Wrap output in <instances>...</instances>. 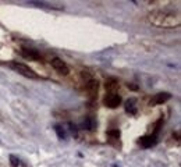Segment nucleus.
Masks as SVG:
<instances>
[{
	"label": "nucleus",
	"instance_id": "obj_1",
	"mask_svg": "<svg viewBox=\"0 0 181 167\" xmlns=\"http://www.w3.org/2000/svg\"><path fill=\"white\" fill-rule=\"evenodd\" d=\"M148 20L150 24H153L160 28H174L181 24V16L178 11L170 10H156L149 13Z\"/></svg>",
	"mask_w": 181,
	"mask_h": 167
},
{
	"label": "nucleus",
	"instance_id": "obj_2",
	"mask_svg": "<svg viewBox=\"0 0 181 167\" xmlns=\"http://www.w3.org/2000/svg\"><path fill=\"white\" fill-rule=\"evenodd\" d=\"M10 67L14 70V71H17L18 74H21V75H24V77H27V78H31V79H38L39 78V75H38L32 68H29L28 66H25V64H22V63H18V61H11L10 63Z\"/></svg>",
	"mask_w": 181,
	"mask_h": 167
},
{
	"label": "nucleus",
	"instance_id": "obj_3",
	"mask_svg": "<svg viewBox=\"0 0 181 167\" xmlns=\"http://www.w3.org/2000/svg\"><path fill=\"white\" fill-rule=\"evenodd\" d=\"M52 67L60 74V75H68L70 70L67 67V64L59 57H53L52 59Z\"/></svg>",
	"mask_w": 181,
	"mask_h": 167
},
{
	"label": "nucleus",
	"instance_id": "obj_4",
	"mask_svg": "<svg viewBox=\"0 0 181 167\" xmlns=\"http://www.w3.org/2000/svg\"><path fill=\"white\" fill-rule=\"evenodd\" d=\"M98 89H99V81L98 79H89L86 82V93L90 99L93 100L98 95Z\"/></svg>",
	"mask_w": 181,
	"mask_h": 167
},
{
	"label": "nucleus",
	"instance_id": "obj_5",
	"mask_svg": "<svg viewBox=\"0 0 181 167\" xmlns=\"http://www.w3.org/2000/svg\"><path fill=\"white\" fill-rule=\"evenodd\" d=\"M105 104L107 107H110V109H116V107H118L121 104V98L116 93H109L105 98Z\"/></svg>",
	"mask_w": 181,
	"mask_h": 167
},
{
	"label": "nucleus",
	"instance_id": "obj_6",
	"mask_svg": "<svg viewBox=\"0 0 181 167\" xmlns=\"http://www.w3.org/2000/svg\"><path fill=\"white\" fill-rule=\"evenodd\" d=\"M139 145L145 148V149H148V148H152V146L156 145V142H157V136L155 135H145L142 138H139Z\"/></svg>",
	"mask_w": 181,
	"mask_h": 167
},
{
	"label": "nucleus",
	"instance_id": "obj_7",
	"mask_svg": "<svg viewBox=\"0 0 181 167\" xmlns=\"http://www.w3.org/2000/svg\"><path fill=\"white\" fill-rule=\"evenodd\" d=\"M170 98H171V93H169V92H160V93H156L152 98L150 104H163L170 99Z\"/></svg>",
	"mask_w": 181,
	"mask_h": 167
},
{
	"label": "nucleus",
	"instance_id": "obj_8",
	"mask_svg": "<svg viewBox=\"0 0 181 167\" xmlns=\"http://www.w3.org/2000/svg\"><path fill=\"white\" fill-rule=\"evenodd\" d=\"M22 56L25 59H28V60H41V54H39V52H36V50H33V49H22L21 50Z\"/></svg>",
	"mask_w": 181,
	"mask_h": 167
},
{
	"label": "nucleus",
	"instance_id": "obj_9",
	"mask_svg": "<svg viewBox=\"0 0 181 167\" xmlns=\"http://www.w3.org/2000/svg\"><path fill=\"white\" fill-rule=\"evenodd\" d=\"M29 4L35 6V7H41V9H48V10H60V9H63L61 6H56L52 4V3H46V1H31Z\"/></svg>",
	"mask_w": 181,
	"mask_h": 167
},
{
	"label": "nucleus",
	"instance_id": "obj_10",
	"mask_svg": "<svg viewBox=\"0 0 181 167\" xmlns=\"http://www.w3.org/2000/svg\"><path fill=\"white\" fill-rule=\"evenodd\" d=\"M81 127H82L84 130L93 131L96 128V120L92 117V116H88V117H85V118H84V121H82Z\"/></svg>",
	"mask_w": 181,
	"mask_h": 167
},
{
	"label": "nucleus",
	"instance_id": "obj_11",
	"mask_svg": "<svg viewBox=\"0 0 181 167\" xmlns=\"http://www.w3.org/2000/svg\"><path fill=\"white\" fill-rule=\"evenodd\" d=\"M135 104H137V100L135 99H128L127 103H125V111H127V113H131V114H135V113H137Z\"/></svg>",
	"mask_w": 181,
	"mask_h": 167
},
{
	"label": "nucleus",
	"instance_id": "obj_12",
	"mask_svg": "<svg viewBox=\"0 0 181 167\" xmlns=\"http://www.w3.org/2000/svg\"><path fill=\"white\" fill-rule=\"evenodd\" d=\"M54 131L57 132V136H59L60 139H64L66 138V134H64V130H63V127L61 125H54Z\"/></svg>",
	"mask_w": 181,
	"mask_h": 167
},
{
	"label": "nucleus",
	"instance_id": "obj_13",
	"mask_svg": "<svg viewBox=\"0 0 181 167\" xmlns=\"http://www.w3.org/2000/svg\"><path fill=\"white\" fill-rule=\"evenodd\" d=\"M10 163H11V167L20 166V160H18V157L14 156V155H10Z\"/></svg>",
	"mask_w": 181,
	"mask_h": 167
},
{
	"label": "nucleus",
	"instance_id": "obj_14",
	"mask_svg": "<svg viewBox=\"0 0 181 167\" xmlns=\"http://www.w3.org/2000/svg\"><path fill=\"white\" fill-rule=\"evenodd\" d=\"M107 136H109V138H116V139H118V138H120V131L118 130L109 131V132H107Z\"/></svg>",
	"mask_w": 181,
	"mask_h": 167
},
{
	"label": "nucleus",
	"instance_id": "obj_15",
	"mask_svg": "<svg viewBox=\"0 0 181 167\" xmlns=\"http://www.w3.org/2000/svg\"><path fill=\"white\" fill-rule=\"evenodd\" d=\"M116 84H117V81H116V79H109V82H106V89L112 91V89L116 86Z\"/></svg>",
	"mask_w": 181,
	"mask_h": 167
},
{
	"label": "nucleus",
	"instance_id": "obj_16",
	"mask_svg": "<svg viewBox=\"0 0 181 167\" xmlns=\"http://www.w3.org/2000/svg\"><path fill=\"white\" fill-rule=\"evenodd\" d=\"M128 88H131V91H138V86L134 84H128Z\"/></svg>",
	"mask_w": 181,
	"mask_h": 167
}]
</instances>
